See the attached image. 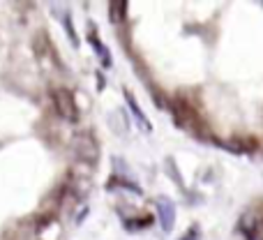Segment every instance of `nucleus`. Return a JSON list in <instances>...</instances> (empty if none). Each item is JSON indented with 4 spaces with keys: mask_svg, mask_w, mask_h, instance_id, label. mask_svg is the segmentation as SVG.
Listing matches in <instances>:
<instances>
[{
    "mask_svg": "<svg viewBox=\"0 0 263 240\" xmlns=\"http://www.w3.org/2000/svg\"><path fill=\"white\" fill-rule=\"evenodd\" d=\"M224 148L233 150V153H254L256 150V141L250 139V136H236V139H229L227 143H222Z\"/></svg>",
    "mask_w": 263,
    "mask_h": 240,
    "instance_id": "20e7f679",
    "label": "nucleus"
},
{
    "mask_svg": "<svg viewBox=\"0 0 263 240\" xmlns=\"http://www.w3.org/2000/svg\"><path fill=\"white\" fill-rule=\"evenodd\" d=\"M127 104H129V109L134 111V116H136V118H139L141 125H143L145 130H150L148 118H145V116H143V111H141V109H139V104H136V102H134V97H132V93H127Z\"/></svg>",
    "mask_w": 263,
    "mask_h": 240,
    "instance_id": "39448f33",
    "label": "nucleus"
},
{
    "mask_svg": "<svg viewBox=\"0 0 263 240\" xmlns=\"http://www.w3.org/2000/svg\"><path fill=\"white\" fill-rule=\"evenodd\" d=\"M77 153L81 159H88V162H97V143L92 141V136L88 134H81L77 136Z\"/></svg>",
    "mask_w": 263,
    "mask_h": 240,
    "instance_id": "f03ea898",
    "label": "nucleus"
},
{
    "mask_svg": "<svg viewBox=\"0 0 263 240\" xmlns=\"http://www.w3.org/2000/svg\"><path fill=\"white\" fill-rule=\"evenodd\" d=\"M157 208H159V219H162V229L164 231H171L173 222H176V208H173V204L168 199H159Z\"/></svg>",
    "mask_w": 263,
    "mask_h": 240,
    "instance_id": "7ed1b4c3",
    "label": "nucleus"
},
{
    "mask_svg": "<svg viewBox=\"0 0 263 240\" xmlns=\"http://www.w3.org/2000/svg\"><path fill=\"white\" fill-rule=\"evenodd\" d=\"M125 7L127 3H111V21H120L125 16Z\"/></svg>",
    "mask_w": 263,
    "mask_h": 240,
    "instance_id": "423d86ee",
    "label": "nucleus"
},
{
    "mask_svg": "<svg viewBox=\"0 0 263 240\" xmlns=\"http://www.w3.org/2000/svg\"><path fill=\"white\" fill-rule=\"evenodd\" d=\"M55 106H58L60 116L67 120H77V106H74V97L69 90H58L55 93Z\"/></svg>",
    "mask_w": 263,
    "mask_h": 240,
    "instance_id": "f257e3e1",
    "label": "nucleus"
},
{
    "mask_svg": "<svg viewBox=\"0 0 263 240\" xmlns=\"http://www.w3.org/2000/svg\"><path fill=\"white\" fill-rule=\"evenodd\" d=\"M182 240H199V229H190V233H187V236L185 238H182Z\"/></svg>",
    "mask_w": 263,
    "mask_h": 240,
    "instance_id": "0eeeda50",
    "label": "nucleus"
}]
</instances>
